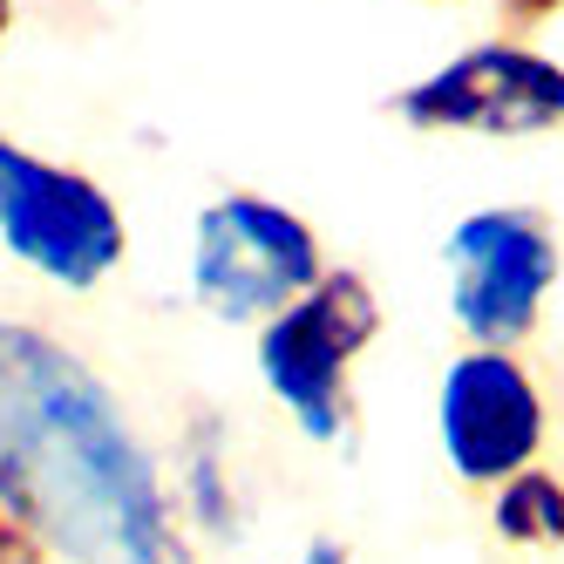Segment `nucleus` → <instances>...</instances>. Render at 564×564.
Instances as JSON below:
<instances>
[{"instance_id": "1a4fd4ad", "label": "nucleus", "mask_w": 564, "mask_h": 564, "mask_svg": "<svg viewBox=\"0 0 564 564\" xmlns=\"http://www.w3.org/2000/svg\"><path fill=\"white\" fill-rule=\"evenodd\" d=\"M490 531L510 551H557L564 544V476L538 463L517 482H503V490H490Z\"/></svg>"}, {"instance_id": "9b49d317", "label": "nucleus", "mask_w": 564, "mask_h": 564, "mask_svg": "<svg viewBox=\"0 0 564 564\" xmlns=\"http://www.w3.org/2000/svg\"><path fill=\"white\" fill-rule=\"evenodd\" d=\"M0 564H42V557H34V551L8 531V523H0Z\"/></svg>"}, {"instance_id": "6e6552de", "label": "nucleus", "mask_w": 564, "mask_h": 564, "mask_svg": "<svg viewBox=\"0 0 564 564\" xmlns=\"http://www.w3.org/2000/svg\"><path fill=\"white\" fill-rule=\"evenodd\" d=\"M171 490H177V517H184V538L197 544H238L246 538V490H238V469L225 435H184V449L171 463Z\"/></svg>"}, {"instance_id": "f03ea898", "label": "nucleus", "mask_w": 564, "mask_h": 564, "mask_svg": "<svg viewBox=\"0 0 564 564\" xmlns=\"http://www.w3.org/2000/svg\"><path fill=\"white\" fill-rule=\"evenodd\" d=\"M381 334V300L360 272L334 265L306 300L252 334V368L279 415L313 449L354 442V368Z\"/></svg>"}, {"instance_id": "0eeeda50", "label": "nucleus", "mask_w": 564, "mask_h": 564, "mask_svg": "<svg viewBox=\"0 0 564 564\" xmlns=\"http://www.w3.org/2000/svg\"><path fill=\"white\" fill-rule=\"evenodd\" d=\"M394 116L429 137H497V143L557 137L564 130V62L517 48V42H476L401 89Z\"/></svg>"}, {"instance_id": "9d476101", "label": "nucleus", "mask_w": 564, "mask_h": 564, "mask_svg": "<svg viewBox=\"0 0 564 564\" xmlns=\"http://www.w3.org/2000/svg\"><path fill=\"white\" fill-rule=\"evenodd\" d=\"M293 564H354V551H347L340 538H306Z\"/></svg>"}, {"instance_id": "423d86ee", "label": "nucleus", "mask_w": 564, "mask_h": 564, "mask_svg": "<svg viewBox=\"0 0 564 564\" xmlns=\"http://www.w3.org/2000/svg\"><path fill=\"white\" fill-rule=\"evenodd\" d=\"M551 409L523 354L463 347L435 381V449L463 490H503L523 469L544 463Z\"/></svg>"}, {"instance_id": "39448f33", "label": "nucleus", "mask_w": 564, "mask_h": 564, "mask_svg": "<svg viewBox=\"0 0 564 564\" xmlns=\"http://www.w3.org/2000/svg\"><path fill=\"white\" fill-rule=\"evenodd\" d=\"M442 279H449V319L469 347L517 354L564 279V246L544 212L531 205H482L442 231Z\"/></svg>"}, {"instance_id": "f8f14e48", "label": "nucleus", "mask_w": 564, "mask_h": 564, "mask_svg": "<svg viewBox=\"0 0 564 564\" xmlns=\"http://www.w3.org/2000/svg\"><path fill=\"white\" fill-rule=\"evenodd\" d=\"M8 28H14V0H0V42H8Z\"/></svg>"}, {"instance_id": "f257e3e1", "label": "nucleus", "mask_w": 564, "mask_h": 564, "mask_svg": "<svg viewBox=\"0 0 564 564\" xmlns=\"http://www.w3.org/2000/svg\"><path fill=\"white\" fill-rule=\"evenodd\" d=\"M0 523L42 564H191L171 463L89 354L0 313Z\"/></svg>"}, {"instance_id": "20e7f679", "label": "nucleus", "mask_w": 564, "mask_h": 564, "mask_svg": "<svg viewBox=\"0 0 564 564\" xmlns=\"http://www.w3.org/2000/svg\"><path fill=\"white\" fill-rule=\"evenodd\" d=\"M0 252L62 293H96L130 259V225L89 171L0 130Z\"/></svg>"}, {"instance_id": "7ed1b4c3", "label": "nucleus", "mask_w": 564, "mask_h": 564, "mask_svg": "<svg viewBox=\"0 0 564 564\" xmlns=\"http://www.w3.org/2000/svg\"><path fill=\"white\" fill-rule=\"evenodd\" d=\"M319 231L265 191H225L191 218V300L218 327H265L327 279Z\"/></svg>"}]
</instances>
